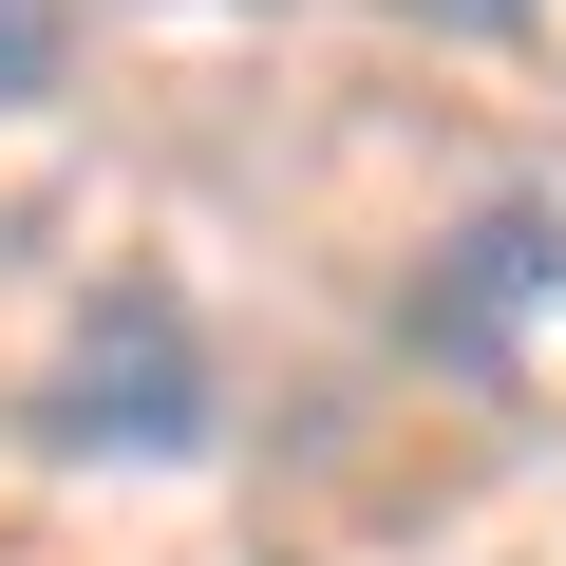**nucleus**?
I'll list each match as a JSON object with an SVG mask.
<instances>
[{
	"mask_svg": "<svg viewBox=\"0 0 566 566\" xmlns=\"http://www.w3.org/2000/svg\"><path fill=\"white\" fill-rule=\"evenodd\" d=\"M20 434L57 472H189V453H227V359L189 322V283H151V264L95 283L57 322V359L20 378Z\"/></svg>",
	"mask_w": 566,
	"mask_h": 566,
	"instance_id": "obj_1",
	"label": "nucleus"
},
{
	"mask_svg": "<svg viewBox=\"0 0 566 566\" xmlns=\"http://www.w3.org/2000/svg\"><path fill=\"white\" fill-rule=\"evenodd\" d=\"M547 303H566V189H491L453 245H416V283H397V359H434V378H510Z\"/></svg>",
	"mask_w": 566,
	"mask_h": 566,
	"instance_id": "obj_2",
	"label": "nucleus"
},
{
	"mask_svg": "<svg viewBox=\"0 0 566 566\" xmlns=\"http://www.w3.org/2000/svg\"><path fill=\"white\" fill-rule=\"evenodd\" d=\"M76 95V0H0V114H57Z\"/></svg>",
	"mask_w": 566,
	"mask_h": 566,
	"instance_id": "obj_3",
	"label": "nucleus"
},
{
	"mask_svg": "<svg viewBox=\"0 0 566 566\" xmlns=\"http://www.w3.org/2000/svg\"><path fill=\"white\" fill-rule=\"evenodd\" d=\"M378 20H416V39H528L547 0H378Z\"/></svg>",
	"mask_w": 566,
	"mask_h": 566,
	"instance_id": "obj_4",
	"label": "nucleus"
}]
</instances>
